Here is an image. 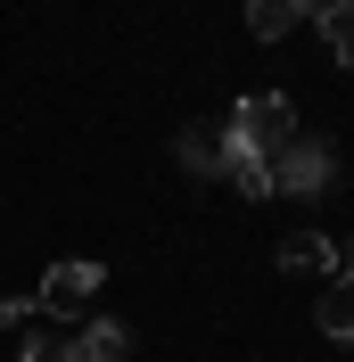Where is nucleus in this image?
I'll return each mask as SVG.
<instances>
[{
    "mask_svg": "<svg viewBox=\"0 0 354 362\" xmlns=\"http://www.w3.org/2000/svg\"><path fill=\"white\" fill-rule=\"evenodd\" d=\"M288 140H297V107H288L280 90H256V99H239V107H231V124H222V148H231V157H280Z\"/></svg>",
    "mask_w": 354,
    "mask_h": 362,
    "instance_id": "nucleus-1",
    "label": "nucleus"
},
{
    "mask_svg": "<svg viewBox=\"0 0 354 362\" xmlns=\"http://www.w3.org/2000/svg\"><path fill=\"white\" fill-rule=\"evenodd\" d=\"M338 181V157L321 140H288L280 157H272V198H321Z\"/></svg>",
    "mask_w": 354,
    "mask_h": 362,
    "instance_id": "nucleus-2",
    "label": "nucleus"
},
{
    "mask_svg": "<svg viewBox=\"0 0 354 362\" xmlns=\"http://www.w3.org/2000/svg\"><path fill=\"white\" fill-rule=\"evenodd\" d=\"M91 296H99V264H50L33 305H42V321H58V329H67V321L91 313Z\"/></svg>",
    "mask_w": 354,
    "mask_h": 362,
    "instance_id": "nucleus-3",
    "label": "nucleus"
},
{
    "mask_svg": "<svg viewBox=\"0 0 354 362\" xmlns=\"http://www.w3.org/2000/svg\"><path fill=\"white\" fill-rule=\"evenodd\" d=\"M280 272H346V247H330V239H321V230H288L280 239Z\"/></svg>",
    "mask_w": 354,
    "mask_h": 362,
    "instance_id": "nucleus-4",
    "label": "nucleus"
},
{
    "mask_svg": "<svg viewBox=\"0 0 354 362\" xmlns=\"http://www.w3.org/2000/svg\"><path fill=\"white\" fill-rule=\"evenodd\" d=\"M313 329L338 346H354V272H338L330 288H321V305H313Z\"/></svg>",
    "mask_w": 354,
    "mask_h": 362,
    "instance_id": "nucleus-5",
    "label": "nucleus"
},
{
    "mask_svg": "<svg viewBox=\"0 0 354 362\" xmlns=\"http://www.w3.org/2000/svg\"><path fill=\"white\" fill-rule=\"evenodd\" d=\"M74 362H132V329L124 321H83L74 329Z\"/></svg>",
    "mask_w": 354,
    "mask_h": 362,
    "instance_id": "nucleus-6",
    "label": "nucleus"
},
{
    "mask_svg": "<svg viewBox=\"0 0 354 362\" xmlns=\"http://www.w3.org/2000/svg\"><path fill=\"white\" fill-rule=\"evenodd\" d=\"M173 157H181V173H190V181H215V173H222V132H181Z\"/></svg>",
    "mask_w": 354,
    "mask_h": 362,
    "instance_id": "nucleus-7",
    "label": "nucleus"
},
{
    "mask_svg": "<svg viewBox=\"0 0 354 362\" xmlns=\"http://www.w3.org/2000/svg\"><path fill=\"white\" fill-rule=\"evenodd\" d=\"M305 17L313 8H297V0H256V8H247V33H256V42H280V33H297Z\"/></svg>",
    "mask_w": 354,
    "mask_h": 362,
    "instance_id": "nucleus-8",
    "label": "nucleus"
},
{
    "mask_svg": "<svg viewBox=\"0 0 354 362\" xmlns=\"http://www.w3.org/2000/svg\"><path fill=\"white\" fill-rule=\"evenodd\" d=\"M313 25L330 33V49H338V66L354 74V0H321V8H313Z\"/></svg>",
    "mask_w": 354,
    "mask_h": 362,
    "instance_id": "nucleus-9",
    "label": "nucleus"
},
{
    "mask_svg": "<svg viewBox=\"0 0 354 362\" xmlns=\"http://www.w3.org/2000/svg\"><path fill=\"white\" fill-rule=\"evenodd\" d=\"M17 362H74V338L58 329V321H33V329H25V354H17Z\"/></svg>",
    "mask_w": 354,
    "mask_h": 362,
    "instance_id": "nucleus-10",
    "label": "nucleus"
},
{
    "mask_svg": "<svg viewBox=\"0 0 354 362\" xmlns=\"http://www.w3.org/2000/svg\"><path fill=\"white\" fill-rule=\"evenodd\" d=\"M222 173H231L239 198H272V165L264 157H231V148H222Z\"/></svg>",
    "mask_w": 354,
    "mask_h": 362,
    "instance_id": "nucleus-11",
    "label": "nucleus"
},
{
    "mask_svg": "<svg viewBox=\"0 0 354 362\" xmlns=\"http://www.w3.org/2000/svg\"><path fill=\"white\" fill-rule=\"evenodd\" d=\"M33 321H42V305H33V296H0V329H8V338H25Z\"/></svg>",
    "mask_w": 354,
    "mask_h": 362,
    "instance_id": "nucleus-12",
    "label": "nucleus"
},
{
    "mask_svg": "<svg viewBox=\"0 0 354 362\" xmlns=\"http://www.w3.org/2000/svg\"><path fill=\"white\" fill-rule=\"evenodd\" d=\"M346 272H354V247H346Z\"/></svg>",
    "mask_w": 354,
    "mask_h": 362,
    "instance_id": "nucleus-13",
    "label": "nucleus"
}]
</instances>
